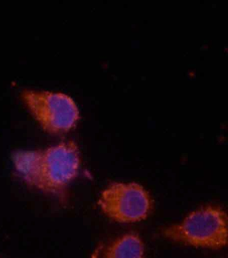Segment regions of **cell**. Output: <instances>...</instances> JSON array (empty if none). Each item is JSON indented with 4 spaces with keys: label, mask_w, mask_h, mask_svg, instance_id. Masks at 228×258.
I'll list each match as a JSON object with an SVG mask.
<instances>
[{
    "label": "cell",
    "mask_w": 228,
    "mask_h": 258,
    "mask_svg": "<svg viewBox=\"0 0 228 258\" xmlns=\"http://www.w3.org/2000/svg\"><path fill=\"white\" fill-rule=\"evenodd\" d=\"M172 240L203 248H222L227 243V218L220 208L207 207L192 213L181 224L166 229Z\"/></svg>",
    "instance_id": "2"
},
{
    "label": "cell",
    "mask_w": 228,
    "mask_h": 258,
    "mask_svg": "<svg viewBox=\"0 0 228 258\" xmlns=\"http://www.w3.org/2000/svg\"><path fill=\"white\" fill-rule=\"evenodd\" d=\"M104 258H145L142 241L136 234L125 235L108 247Z\"/></svg>",
    "instance_id": "5"
},
{
    "label": "cell",
    "mask_w": 228,
    "mask_h": 258,
    "mask_svg": "<svg viewBox=\"0 0 228 258\" xmlns=\"http://www.w3.org/2000/svg\"><path fill=\"white\" fill-rule=\"evenodd\" d=\"M13 159L16 169L29 184L49 193L59 192L69 185L80 165L79 151L73 142L44 151H20Z\"/></svg>",
    "instance_id": "1"
},
{
    "label": "cell",
    "mask_w": 228,
    "mask_h": 258,
    "mask_svg": "<svg viewBox=\"0 0 228 258\" xmlns=\"http://www.w3.org/2000/svg\"><path fill=\"white\" fill-rule=\"evenodd\" d=\"M99 204L112 220L133 223L148 216L152 203L142 186L137 183H114L102 192Z\"/></svg>",
    "instance_id": "4"
},
{
    "label": "cell",
    "mask_w": 228,
    "mask_h": 258,
    "mask_svg": "<svg viewBox=\"0 0 228 258\" xmlns=\"http://www.w3.org/2000/svg\"><path fill=\"white\" fill-rule=\"evenodd\" d=\"M22 98L44 131L62 134L73 128L79 119V110L73 99L63 93L24 91Z\"/></svg>",
    "instance_id": "3"
}]
</instances>
